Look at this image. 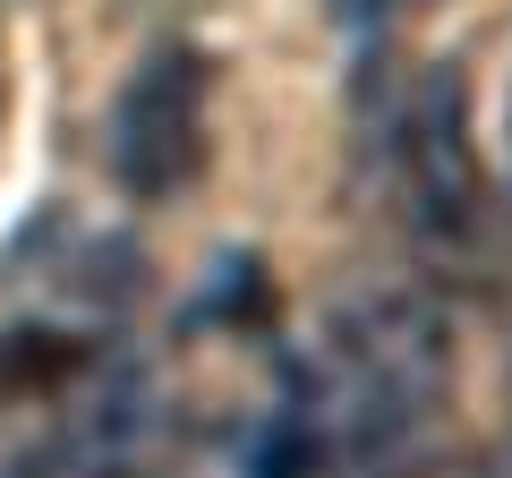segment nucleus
<instances>
[{"label": "nucleus", "mask_w": 512, "mask_h": 478, "mask_svg": "<svg viewBox=\"0 0 512 478\" xmlns=\"http://www.w3.org/2000/svg\"><path fill=\"white\" fill-rule=\"evenodd\" d=\"M205 163V60L188 43L137 60V77L120 86L111 111V171L128 197H171Z\"/></svg>", "instance_id": "f03ea898"}, {"label": "nucleus", "mask_w": 512, "mask_h": 478, "mask_svg": "<svg viewBox=\"0 0 512 478\" xmlns=\"http://www.w3.org/2000/svg\"><path fill=\"white\" fill-rule=\"evenodd\" d=\"M402 188L419 205V222L436 239H470L478 222V146H470V94H461V69H427L402 103Z\"/></svg>", "instance_id": "7ed1b4c3"}, {"label": "nucleus", "mask_w": 512, "mask_h": 478, "mask_svg": "<svg viewBox=\"0 0 512 478\" xmlns=\"http://www.w3.org/2000/svg\"><path fill=\"white\" fill-rule=\"evenodd\" d=\"M453 393V325L419 291H359L325 316L282 376V419L316 444L325 470H393L419 453Z\"/></svg>", "instance_id": "f257e3e1"}]
</instances>
